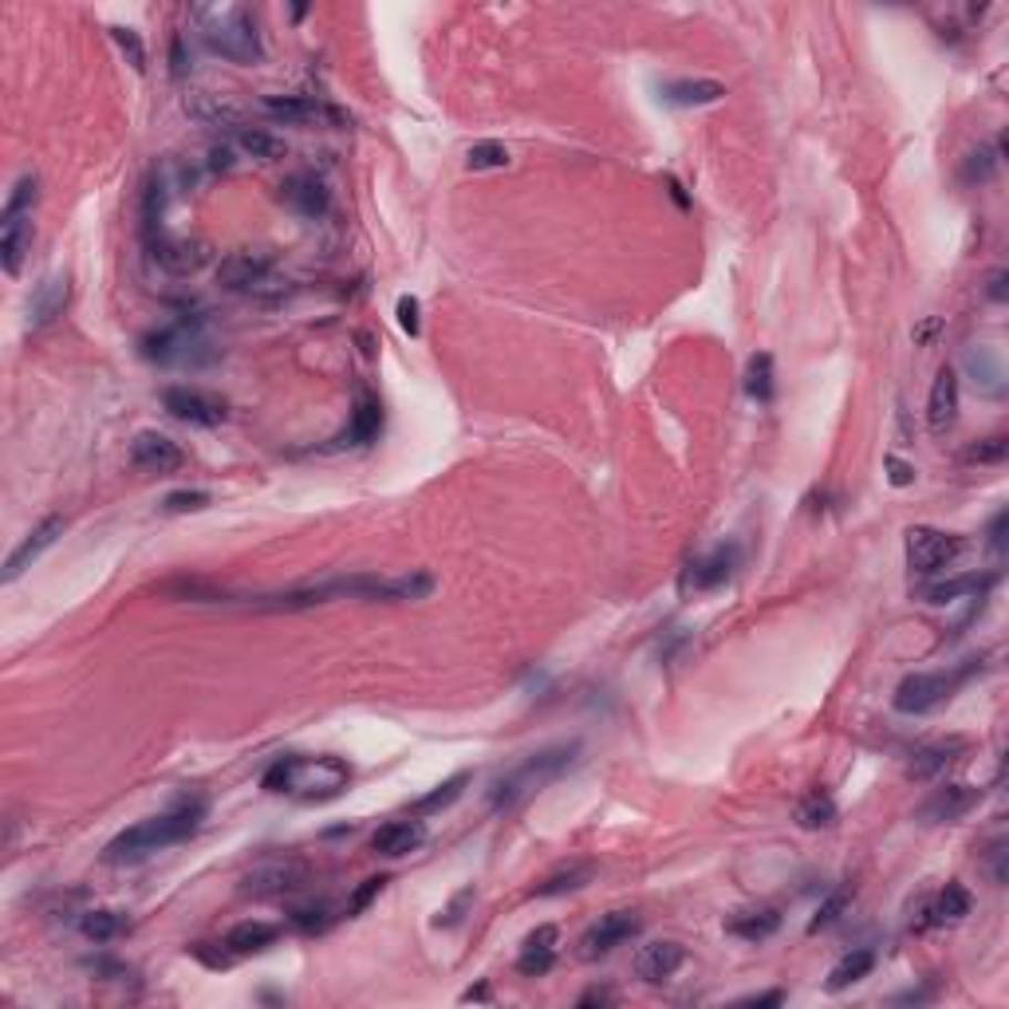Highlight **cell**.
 <instances>
[{
    "label": "cell",
    "instance_id": "6da1fadb",
    "mask_svg": "<svg viewBox=\"0 0 1009 1009\" xmlns=\"http://www.w3.org/2000/svg\"><path fill=\"white\" fill-rule=\"evenodd\" d=\"M434 592L430 572H406V576H378V572H355V576H332L320 584H297L284 592L245 595L233 607L249 612H312V607L335 604V600H363V604H403V600H426Z\"/></svg>",
    "mask_w": 1009,
    "mask_h": 1009
},
{
    "label": "cell",
    "instance_id": "7a4b0ae2",
    "mask_svg": "<svg viewBox=\"0 0 1009 1009\" xmlns=\"http://www.w3.org/2000/svg\"><path fill=\"white\" fill-rule=\"evenodd\" d=\"M347 784H352V766L335 753L277 757L261 777L264 793L292 797V801H304V804L335 801V797L347 793Z\"/></svg>",
    "mask_w": 1009,
    "mask_h": 1009
},
{
    "label": "cell",
    "instance_id": "3957f363",
    "mask_svg": "<svg viewBox=\"0 0 1009 1009\" xmlns=\"http://www.w3.org/2000/svg\"><path fill=\"white\" fill-rule=\"evenodd\" d=\"M201 820H206V801H198V797H194V801H181L178 809L163 812V816L138 820V824L123 829L107 847H103V860H107V864H138V860L163 852V847L189 840L201 829Z\"/></svg>",
    "mask_w": 1009,
    "mask_h": 1009
},
{
    "label": "cell",
    "instance_id": "277c9868",
    "mask_svg": "<svg viewBox=\"0 0 1009 1009\" xmlns=\"http://www.w3.org/2000/svg\"><path fill=\"white\" fill-rule=\"evenodd\" d=\"M194 20H198V32H201V40H206V48L214 55H221V60L241 63V67H252V63L264 60L257 17H252L245 4H233V0L198 4V9H194Z\"/></svg>",
    "mask_w": 1009,
    "mask_h": 1009
},
{
    "label": "cell",
    "instance_id": "5b68a950",
    "mask_svg": "<svg viewBox=\"0 0 1009 1009\" xmlns=\"http://www.w3.org/2000/svg\"><path fill=\"white\" fill-rule=\"evenodd\" d=\"M580 741H560V746L537 749L521 761V766L504 769L493 784H489V809L493 812H513L521 801H529L532 793H541L544 784H552L556 777H564L576 766Z\"/></svg>",
    "mask_w": 1009,
    "mask_h": 1009
},
{
    "label": "cell",
    "instance_id": "8992f818",
    "mask_svg": "<svg viewBox=\"0 0 1009 1009\" xmlns=\"http://www.w3.org/2000/svg\"><path fill=\"white\" fill-rule=\"evenodd\" d=\"M974 667L963 670H915L907 675L892 694V706L907 718H923V714L938 710L943 703H950V694L963 686V678L970 675Z\"/></svg>",
    "mask_w": 1009,
    "mask_h": 1009
},
{
    "label": "cell",
    "instance_id": "52a82bcc",
    "mask_svg": "<svg viewBox=\"0 0 1009 1009\" xmlns=\"http://www.w3.org/2000/svg\"><path fill=\"white\" fill-rule=\"evenodd\" d=\"M903 544H907V568L923 580L943 576L946 568L955 564L966 549L963 537H955V532H938V529H930V524L907 529V541Z\"/></svg>",
    "mask_w": 1009,
    "mask_h": 1009
},
{
    "label": "cell",
    "instance_id": "ba28073f",
    "mask_svg": "<svg viewBox=\"0 0 1009 1009\" xmlns=\"http://www.w3.org/2000/svg\"><path fill=\"white\" fill-rule=\"evenodd\" d=\"M217 284L226 292H241V297H261V292L277 289V264L269 252L237 249L217 264Z\"/></svg>",
    "mask_w": 1009,
    "mask_h": 1009
},
{
    "label": "cell",
    "instance_id": "9c48e42d",
    "mask_svg": "<svg viewBox=\"0 0 1009 1009\" xmlns=\"http://www.w3.org/2000/svg\"><path fill=\"white\" fill-rule=\"evenodd\" d=\"M738 544H718V549L703 552V556H694L690 564L683 568V576H678V592L683 595H706V592H718V587H726L734 580V572H738Z\"/></svg>",
    "mask_w": 1009,
    "mask_h": 1009
},
{
    "label": "cell",
    "instance_id": "30bf717a",
    "mask_svg": "<svg viewBox=\"0 0 1009 1009\" xmlns=\"http://www.w3.org/2000/svg\"><path fill=\"white\" fill-rule=\"evenodd\" d=\"M304 880H308V864L277 856V860H261L252 872H245L237 892L249 895V899H280V895L300 892Z\"/></svg>",
    "mask_w": 1009,
    "mask_h": 1009
},
{
    "label": "cell",
    "instance_id": "8fae6325",
    "mask_svg": "<svg viewBox=\"0 0 1009 1009\" xmlns=\"http://www.w3.org/2000/svg\"><path fill=\"white\" fill-rule=\"evenodd\" d=\"M201 347H209V343L201 340L198 324H189V320L143 335V355L154 363H201L209 360V355H201Z\"/></svg>",
    "mask_w": 1009,
    "mask_h": 1009
},
{
    "label": "cell",
    "instance_id": "7c38bea8",
    "mask_svg": "<svg viewBox=\"0 0 1009 1009\" xmlns=\"http://www.w3.org/2000/svg\"><path fill=\"white\" fill-rule=\"evenodd\" d=\"M643 930V919L635 915V911H612V915H604L600 923H592V927L580 935L576 943V955L584 958V963H595V958H607L612 950H620L623 943H631V938Z\"/></svg>",
    "mask_w": 1009,
    "mask_h": 1009
},
{
    "label": "cell",
    "instance_id": "4fadbf2b",
    "mask_svg": "<svg viewBox=\"0 0 1009 1009\" xmlns=\"http://www.w3.org/2000/svg\"><path fill=\"white\" fill-rule=\"evenodd\" d=\"M163 406L170 418H178L186 426H201V430L226 423V398H217L198 387H166Z\"/></svg>",
    "mask_w": 1009,
    "mask_h": 1009
},
{
    "label": "cell",
    "instance_id": "5bb4252c",
    "mask_svg": "<svg viewBox=\"0 0 1009 1009\" xmlns=\"http://www.w3.org/2000/svg\"><path fill=\"white\" fill-rule=\"evenodd\" d=\"M131 466H135L138 474L170 478V474H178V469L186 466V450L158 430H138L135 441H131Z\"/></svg>",
    "mask_w": 1009,
    "mask_h": 1009
},
{
    "label": "cell",
    "instance_id": "9a60e30c",
    "mask_svg": "<svg viewBox=\"0 0 1009 1009\" xmlns=\"http://www.w3.org/2000/svg\"><path fill=\"white\" fill-rule=\"evenodd\" d=\"M63 529H67V521H63L60 513L44 517V521L37 524V529L28 532L24 541L17 544V549L9 552V560H4V572H0V584H17L20 576H24L28 568L37 564L40 556H44L48 549H52L55 541L63 537Z\"/></svg>",
    "mask_w": 1009,
    "mask_h": 1009
},
{
    "label": "cell",
    "instance_id": "2e32d148",
    "mask_svg": "<svg viewBox=\"0 0 1009 1009\" xmlns=\"http://www.w3.org/2000/svg\"><path fill=\"white\" fill-rule=\"evenodd\" d=\"M978 801H982V789L955 781V784H943V789H935V793H930L927 801L919 804V812H915V816H919L923 824H955V820H963Z\"/></svg>",
    "mask_w": 1009,
    "mask_h": 1009
},
{
    "label": "cell",
    "instance_id": "e0dca14e",
    "mask_svg": "<svg viewBox=\"0 0 1009 1009\" xmlns=\"http://www.w3.org/2000/svg\"><path fill=\"white\" fill-rule=\"evenodd\" d=\"M683 963H686V946L683 943H675V938H655V943H647V946L635 950L631 970H635L639 982L658 986V982H667V978H675Z\"/></svg>",
    "mask_w": 1009,
    "mask_h": 1009
},
{
    "label": "cell",
    "instance_id": "ac0fdd59",
    "mask_svg": "<svg viewBox=\"0 0 1009 1009\" xmlns=\"http://www.w3.org/2000/svg\"><path fill=\"white\" fill-rule=\"evenodd\" d=\"M67 300H72V277H67V272L44 277L37 284V292H32V300H28V327H32V332L52 327L63 315V308H67Z\"/></svg>",
    "mask_w": 1009,
    "mask_h": 1009
},
{
    "label": "cell",
    "instance_id": "d6986e66",
    "mask_svg": "<svg viewBox=\"0 0 1009 1009\" xmlns=\"http://www.w3.org/2000/svg\"><path fill=\"white\" fill-rule=\"evenodd\" d=\"M146 249L166 272L174 277H186V272H198L201 264L209 261V245L206 241H181V237H166V233H154L146 237Z\"/></svg>",
    "mask_w": 1009,
    "mask_h": 1009
},
{
    "label": "cell",
    "instance_id": "ffe728a7",
    "mask_svg": "<svg viewBox=\"0 0 1009 1009\" xmlns=\"http://www.w3.org/2000/svg\"><path fill=\"white\" fill-rule=\"evenodd\" d=\"M261 111L277 123L289 126H308V123H343L340 111H332L327 103L312 100V95H264Z\"/></svg>",
    "mask_w": 1009,
    "mask_h": 1009
},
{
    "label": "cell",
    "instance_id": "44dd1931",
    "mask_svg": "<svg viewBox=\"0 0 1009 1009\" xmlns=\"http://www.w3.org/2000/svg\"><path fill=\"white\" fill-rule=\"evenodd\" d=\"M958 371L955 367H943L935 375V383H930V395H927V430L935 434V438H943V434L955 430L958 423Z\"/></svg>",
    "mask_w": 1009,
    "mask_h": 1009
},
{
    "label": "cell",
    "instance_id": "7402d4cb",
    "mask_svg": "<svg viewBox=\"0 0 1009 1009\" xmlns=\"http://www.w3.org/2000/svg\"><path fill=\"white\" fill-rule=\"evenodd\" d=\"M280 201H284L292 214L315 221V217H324L327 209H332V189L315 178V174H292V178L280 186Z\"/></svg>",
    "mask_w": 1009,
    "mask_h": 1009
},
{
    "label": "cell",
    "instance_id": "603a6c76",
    "mask_svg": "<svg viewBox=\"0 0 1009 1009\" xmlns=\"http://www.w3.org/2000/svg\"><path fill=\"white\" fill-rule=\"evenodd\" d=\"M423 844H426V824L418 816L387 820V824L371 836V852H375V856H387V860L410 856V852H418Z\"/></svg>",
    "mask_w": 1009,
    "mask_h": 1009
},
{
    "label": "cell",
    "instance_id": "cb8c5ba5",
    "mask_svg": "<svg viewBox=\"0 0 1009 1009\" xmlns=\"http://www.w3.org/2000/svg\"><path fill=\"white\" fill-rule=\"evenodd\" d=\"M998 584V572H966L955 580H930L919 587L923 604H958V600H982Z\"/></svg>",
    "mask_w": 1009,
    "mask_h": 1009
},
{
    "label": "cell",
    "instance_id": "d4e9b609",
    "mask_svg": "<svg viewBox=\"0 0 1009 1009\" xmlns=\"http://www.w3.org/2000/svg\"><path fill=\"white\" fill-rule=\"evenodd\" d=\"M963 367L970 371L974 391H978V395L1006 398L1009 378H1006V363H1001L998 347H990V343H978V347H970V352H966Z\"/></svg>",
    "mask_w": 1009,
    "mask_h": 1009
},
{
    "label": "cell",
    "instance_id": "484cf974",
    "mask_svg": "<svg viewBox=\"0 0 1009 1009\" xmlns=\"http://www.w3.org/2000/svg\"><path fill=\"white\" fill-rule=\"evenodd\" d=\"M556 943H560V930L552 927V923H541V927L524 938L517 970H521L524 978H541V974H549L552 966H556Z\"/></svg>",
    "mask_w": 1009,
    "mask_h": 1009
},
{
    "label": "cell",
    "instance_id": "4316f807",
    "mask_svg": "<svg viewBox=\"0 0 1009 1009\" xmlns=\"http://www.w3.org/2000/svg\"><path fill=\"white\" fill-rule=\"evenodd\" d=\"M28 249H32V217H12V221H0V269L9 277H20L28 261Z\"/></svg>",
    "mask_w": 1009,
    "mask_h": 1009
},
{
    "label": "cell",
    "instance_id": "83f0119b",
    "mask_svg": "<svg viewBox=\"0 0 1009 1009\" xmlns=\"http://www.w3.org/2000/svg\"><path fill=\"white\" fill-rule=\"evenodd\" d=\"M383 430V403L371 391H360L352 410V426L340 434V446H371Z\"/></svg>",
    "mask_w": 1009,
    "mask_h": 1009
},
{
    "label": "cell",
    "instance_id": "f1b7e54d",
    "mask_svg": "<svg viewBox=\"0 0 1009 1009\" xmlns=\"http://www.w3.org/2000/svg\"><path fill=\"white\" fill-rule=\"evenodd\" d=\"M595 880V864L592 860H572V864L556 867V872L544 875L537 887H532V899H556V895H572L580 887Z\"/></svg>",
    "mask_w": 1009,
    "mask_h": 1009
},
{
    "label": "cell",
    "instance_id": "f546056e",
    "mask_svg": "<svg viewBox=\"0 0 1009 1009\" xmlns=\"http://www.w3.org/2000/svg\"><path fill=\"white\" fill-rule=\"evenodd\" d=\"M277 938H280V927H277V923L245 919V923H237V927H229L226 950H229L233 958H241V955H261V950L277 946Z\"/></svg>",
    "mask_w": 1009,
    "mask_h": 1009
},
{
    "label": "cell",
    "instance_id": "4dcf8cb0",
    "mask_svg": "<svg viewBox=\"0 0 1009 1009\" xmlns=\"http://www.w3.org/2000/svg\"><path fill=\"white\" fill-rule=\"evenodd\" d=\"M726 100V83L718 80H675L663 87V103L670 107H710Z\"/></svg>",
    "mask_w": 1009,
    "mask_h": 1009
},
{
    "label": "cell",
    "instance_id": "1f68e13d",
    "mask_svg": "<svg viewBox=\"0 0 1009 1009\" xmlns=\"http://www.w3.org/2000/svg\"><path fill=\"white\" fill-rule=\"evenodd\" d=\"M836 816H840V809H836V801H832L829 789H809V793H804L801 801H797V809H793L797 829H804V832L832 829V824H836Z\"/></svg>",
    "mask_w": 1009,
    "mask_h": 1009
},
{
    "label": "cell",
    "instance_id": "d6a6232c",
    "mask_svg": "<svg viewBox=\"0 0 1009 1009\" xmlns=\"http://www.w3.org/2000/svg\"><path fill=\"white\" fill-rule=\"evenodd\" d=\"M872 970H875V950H872V946H856V950H847V955L829 970V978H824V990L840 994V990H847V986L864 982Z\"/></svg>",
    "mask_w": 1009,
    "mask_h": 1009
},
{
    "label": "cell",
    "instance_id": "836d02e7",
    "mask_svg": "<svg viewBox=\"0 0 1009 1009\" xmlns=\"http://www.w3.org/2000/svg\"><path fill=\"white\" fill-rule=\"evenodd\" d=\"M966 749V741L963 738H946V741H935V746H927V749H919V753L911 757V766H907V773L915 777V781H930V777H938L943 773L950 761H955L958 753Z\"/></svg>",
    "mask_w": 1009,
    "mask_h": 1009
},
{
    "label": "cell",
    "instance_id": "e575fe53",
    "mask_svg": "<svg viewBox=\"0 0 1009 1009\" xmlns=\"http://www.w3.org/2000/svg\"><path fill=\"white\" fill-rule=\"evenodd\" d=\"M726 930L738 935V938H746V943H766V938H773L777 930H781V911L777 907L741 911V915H734V919L726 923Z\"/></svg>",
    "mask_w": 1009,
    "mask_h": 1009
},
{
    "label": "cell",
    "instance_id": "d590c367",
    "mask_svg": "<svg viewBox=\"0 0 1009 1009\" xmlns=\"http://www.w3.org/2000/svg\"><path fill=\"white\" fill-rule=\"evenodd\" d=\"M233 146H237V154H249L257 163H277V158H284V143H280L277 135H269V131H261V126H237Z\"/></svg>",
    "mask_w": 1009,
    "mask_h": 1009
},
{
    "label": "cell",
    "instance_id": "8d00e7d4",
    "mask_svg": "<svg viewBox=\"0 0 1009 1009\" xmlns=\"http://www.w3.org/2000/svg\"><path fill=\"white\" fill-rule=\"evenodd\" d=\"M970 907H974V899H970V892H966L963 883H946L943 892L935 895V903H930V923H938V927H946V923H963L966 915H970Z\"/></svg>",
    "mask_w": 1009,
    "mask_h": 1009
},
{
    "label": "cell",
    "instance_id": "74e56055",
    "mask_svg": "<svg viewBox=\"0 0 1009 1009\" xmlns=\"http://www.w3.org/2000/svg\"><path fill=\"white\" fill-rule=\"evenodd\" d=\"M746 395L753 398V403H761V406L773 403V395H777V371H773V355H769V352H761V355H753V360H749V367H746Z\"/></svg>",
    "mask_w": 1009,
    "mask_h": 1009
},
{
    "label": "cell",
    "instance_id": "f35d334b",
    "mask_svg": "<svg viewBox=\"0 0 1009 1009\" xmlns=\"http://www.w3.org/2000/svg\"><path fill=\"white\" fill-rule=\"evenodd\" d=\"M469 781H474V773H454L450 781L434 784V793H426L423 801L415 804V816H430V812L450 809L454 801H461V793H466Z\"/></svg>",
    "mask_w": 1009,
    "mask_h": 1009
},
{
    "label": "cell",
    "instance_id": "ab89813d",
    "mask_svg": "<svg viewBox=\"0 0 1009 1009\" xmlns=\"http://www.w3.org/2000/svg\"><path fill=\"white\" fill-rule=\"evenodd\" d=\"M40 201V174H20V181L12 186L9 201L0 209V221H12V217H32V206Z\"/></svg>",
    "mask_w": 1009,
    "mask_h": 1009
},
{
    "label": "cell",
    "instance_id": "60d3db41",
    "mask_svg": "<svg viewBox=\"0 0 1009 1009\" xmlns=\"http://www.w3.org/2000/svg\"><path fill=\"white\" fill-rule=\"evenodd\" d=\"M126 915L123 911H87L83 915V935L91 938V943H115L118 935H126Z\"/></svg>",
    "mask_w": 1009,
    "mask_h": 1009
},
{
    "label": "cell",
    "instance_id": "b9f144b4",
    "mask_svg": "<svg viewBox=\"0 0 1009 1009\" xmlns=\"http://www.w3.org/2000/svg\"><path fill=\"white\" fill-rule=\"evenodd\" d=\"M466 166L474 174H481V170H504V166H509V146L497 143V138L474 143V146H469V154H466Z\"/></svg>",
    "mask_w": 1009,
    "mask_h": 1009
},
{
    "label": "cell",
    "instance_id": "7bdbcfd3",
    "mask_svg": "<svg viewBox=\"0 0 1009 1009\" xmlns=\"http://www.w3.org/2000/svg\"><path fill=\"white\" fill-rule=\"evenodd\" d=\"M847 907H852V892H847V887H836V892L816 907V915L809 919V935H820V930L836 927V923L844 919Z\"/></svg>",
    "mask_w": 1009,
    "mask_h": 1009
},
{
    "label": "cell",
    "instance_id": "ee69618b",
    "mask_svg": "<svg viewBox=\"0 0 1009 1009\" xmlns=\"http://www.w3.org/2000/svg\"><path fill=\"white\" fill-rule=\"evenodd\" d=\"M194 115L201 118V123H209V126H241V118H237V111L229 107V103H221L217 95H198V100H189L186 103Z\"/></svg>",
    "mask_w": 1009,
    "mask_h": 1009
},
{
    "label": "cell",
    "instance_id": "f6af8a7d",
    "mask_svg": "<svg viewBox=\"0 0 1009 1009\" xmlns=\"http://www.w3.org/2000/svg\"><path fill=\"white\" fill-rule=\"evenodd\" d=\"M998 146L994 143H982L978 150H970L966 154V163H963V181H990L994 178V170H998Z\"/></svg>",
    "mask_w": 1009,
    "mask_h": 1009
},
{
    "label": "cell",
    "instance_id": "bcb514c9",
    "mask_svg": "<svg viewBox=\"0 0 1009 1009\" xmlns=\"http://www.w3.org/2000/svg\"><path fill=\"white\" fill-rule=\"evenodd\" d=\"M289 919H292V927L304 930V935H324V930L335 923V915H332V907H327V903H308V907L292 911Z\"/></svg>",
    "mask_w": 1009,
    "mask_h": 1009
},
{
    "label": "cell",
    "instance_id": "7dc6e473",
    "mask_svg": "<svg viewBox=\"0 0 1009 1009\" xmlns=\"http://www.w3.org/2000/svg\"><path fill=\"white\" fill-rule=\"evenodd\" d=\"M209 501H214V497H209L206 489H174V493L163 497V513H170V517L201 513V509H209Z\"/></svg>",
    "mask_w": 1009,
    "mask_h": 1009
},
{
    "label": "cell",
    "instance_id": "c3c4849f",
    "mask_svg": "<svg viewBox=\"0 0 1009 1009\" xmlns=\"http://www.w3.org/2000/svg\"><path fill=\"white\" fill-rule=\"evenodd\" d=\"M111 40L118 44V52H123V60L135 67V72H146V48H143V37H138L135 28H111Z\"/></svg>",
    "mask_w": 1009,
    "mask_h": 1009
},
{
    "label": "cell",
    "instance_id": "681fc988",
    "mask_svg": "<svg viewBox=\"0 0 1009 1009\" xmlns=\"http://www.w3.org/2000/svg\"><path fill=\"white\" fill-rule=\"evenodd\" d=\"M387 883H391L387 875H371V880H363L360 887L352 892V899H347V915H360V911H367V907H371V899H378Z\"/></svg>",
    "mask_w": 1009,
    "mask_h": 1009
},
{
    "label": "cell",
    "instance_id": "f907efd6",
    "mask_svg": "<svg viewBox=\"0 0 1009 1009\" xmlns=\"http://www.w3.org/2000/svg\"><path fill=\"white\" fill-rule=\"evenodd\" d=\"M395 315L406 335H423V304H418V297H398Z\"/></svg>",
    "mask_w": 1009,
    "mask_h": 1009
},
{
    "label": "cell",
    "instance_id": "816d5d0a",
    "mask_svg": "<svg viewBox=\"0 0 1009 1009\" xmlns=\"http://www.w3.org/2000/svg\"><path fill=\"white\" fill-rule=\"evenodd\" d=\"M1009 454V438H1001V434H994V438L978 441V446H970L966 450V458L970 461H1001Z\"/></svg>",
    "mask_w": 1009,
    "mask_h": 1009
},
{
    "label": "cell",
    "instance_id": "f5cc1de1",
    "mask_svg": "<svg viewBox=\"0 0 1009 1009\" xmlns=\"http://www.w3.org/2000/svg\"><path fill=\"white\" fill-rule=\"evenodd\" d=\"M469 903H474V887H461V892L450 899V907L438 911V919H434V927H454V923H461V915H466Z\"/></svg>",
    "mask_w": 1009,
    "mask_h": 1009
},
{
    "label": "cell",
    "instance_id": "db71d44e",
    "mask_svg": "<svg viewBox=\"0 0 1009 1009\" xmlns=\"http://www.w3.org/2000/svg\"><path fill=\"white\" fill-rule=\"evenodd\" d=\"M883 469H887V481H892L895 489H907L911 481H915V466H907V461L895 458V454L883 458Z\"/></svg>",
    "mask_w": 1009,
    "mask_h": 1009
},
{
    "label": "cell",
    "instance_id": "11a10c76",
    "mask_svg": "<svg viewBox=\"0 0 1009 1009\" xmlns=\"http://www.w3.org/2000/svg\"><path fill=\"white\" fill-rule=\"evenodd\" d=\"M233 166H237V146L221 143V146H214V150H209V170H214V174H229Z\"/></svg>",
    "mask_w": 1009,
    "mask_h": 1009
},
{
    "label": "cell",
    "instance_id": "9f6ffc18",
    "mask_svg": "<svg viewBox=\"0 0 1009 1009\" xmlns=\"http://www.w3.org/2000/svg\"><path fill=\"white\" fill-rule=\"evenodd\" d=\"M170 72H174V80H186L189 75V55H186V40L181 37L170 40Z\"/></svg>",
    "mask_w": 1009,
    "mask_h": 1009
},
{
    "label": "cell",
    "instance_id": "6f0895ef",
    "mask_svg": "<svg viewBox=\"0 0 1009 1009\" xmlns=\"http://www.w3.org/2000/svg\"><path fill=\"white\" fill-rule=\"evenodd\" d=\"M990 875H994V883H1006V840H994L990 844Z\"/></svg>",
    "mask_w": 1009,
    "mask_h": 1009
},
{
    "label": "cell",
    "instance_id": "680465c9",
    "mask_svg": "<svg viewBox=\"0 0 1009 1009\" xmlns=\"http://www.w3.org/2000/svg\"><path fill=\"white\" fill-rule=\"evenodd\" d=\"M1006 521H1009L1006 509H998V513H994V521H990V549L998 552V556L1006 552Z\"/></svg>",
    "mask_w": 1009,
    "mask_h": 1009
},
{
    "label": "cell",
    "instance_id": "91938a15",
    "mask_svg": "<svg viewBox=\"0 0 1009 1009\" xmlns=\"http://www.w3.org/2000/svg\"><path fill=\"white\" fill-rule=\"evenodd\" d=\"M1006 280H1009V272H1006V269H994V272H990V280H986V297H990L994 304H1006V297H1009V292H1006Z\"/></svg>",
    "mask_w": 1009,
    "mask_h": 1009
},
{
    "label": "cell",
    "instance_id": "94428289",
    "mask_svg": "<svg viewBox=\"0 0 1009 1009\" xmlns=\"http://www.w3.org/2000/svg\"><path fill=\"white\" fill-rule=\"evenodd\" d=\"M784 994L781 990H769V994H749V998H741V1006H781Z\"/></svg>",
    "mask_w": 1009,
    "mask_h": 1009
},
{
    "label": "cell",
    "instance_id": "6125c7cd",
    "mask_svg": "<svg viewBox=\"0 0 1009 1009\" xmlns=\"http://www.w3.org/2000/svg\"><path fill=\"white\" fill-rule=\"evenodd\" d=\"M461 1001H489V986H486V982L469 986V990L461 994Z\"/></svg>",
    "mask_w": 1009,
    "mask_h": 1009
},
{
    "label": "cell",
    "instance_id": "be15d7a7",
    "mask_svg": "<svg viewBox=\"0 0 1009 1009\" xmlns=\"http://www.w3.org/2000/svg\"><path fill=\"white\" fill-rule=\"evenodd\" d=\"M595 1001L604 1006V1001H612V994H607V990H587L584 998H580V1006H595Z\"/></svg>",
    "mask_w": 1009,
    "mask_h": 1009
}]
</instances>
